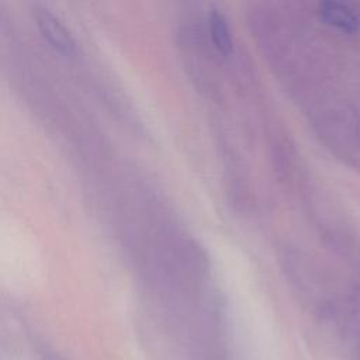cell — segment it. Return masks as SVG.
I'll list each match as a JSON object with an SVG mask.
<instances>
[{"mask_svg": "<svg viewBox=\"0 0 360 360\" xmlns=\"http://www.w3.org/2000/svg\"><path fill=\"white\" fill-rule=\"evenodd\" d=\"M35 20L41 34L53 48L65 53H70L75 49V39L72 34L55 14L39 7L35 10Z\"/></svg>", "mask_w": 360, "mask_h": 360, "instance_id": "obj_1", "label": "cell"}, {"mask_svg": "<svg viewBox=\"0 0 360 360\" xmlns=\"http://www.w3.org/2000/svg\"><path fill=\"white\" fill-rule=\"evenodd\" d=\"M319 15L322 20L345 32H352L357 28L359 20L352 10H349L346 6L332 1H325L319 6Z\"/></svg>", "mask_w": 360, "mask_h": 360, "instance_id": "obj_2", "label": "cell"}, {"mask_svg": "<svg viewBox=\"0 0 360 360\" xmlns=\"http://www.w3.org/2000/svg\"><path fill=\"white\" fill-rule=\"evenodd\" d=\"M210 22V32L214 45L219 52L224 55H228L232 52L233 42H232V34L228 24L226 17L217 8H212L208 15Z\"/></svg>", "mask_w": 360, "mask_h": 360, "instance_id": "obj_3", "label": "cell"}]
</instances>
